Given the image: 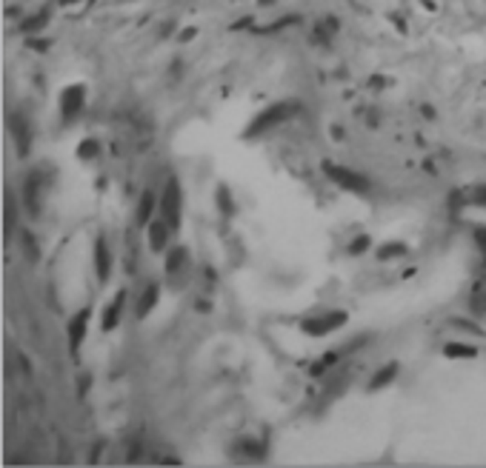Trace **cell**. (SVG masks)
<instances>
[{
	"instance_id": "obj_4",
	"label": "cell",
	"mask_w": 486,
	"mask_h": 468,
	"mask_svg": "<svg viewBox=\"0 0 486 468\" xmlns=\"http://www.w3.org/2000/svg\"><path fill=\"white\" fill-rule=\"evenodd\" d=\"M83 109H86V86L83 83L63 86L60 95H58V111H60L63 126H72L83 114Z\"/></svg>"
},
{
	"instance_id": "obj_5",
	"label": "cell",
	"mask_w": 486,
	"mask_h": 468,
	"mask_svg": "<svg viewBox=\"0 0 486 468\" xmlns=\"http://www.w3.org/2000/svg\"><path fill=\"white\" fill-rule=\"evenodd\" d=\"M349 314L346 312H323V314H312L306 320H300V332L306 337H327L338 329H343Z\"/></svg>"
},
{
	"instance_id": "obj_10",
	"label": "cell",
	"mask_w": 486,
	"mask_h": 468,
	"mask_svg": "<svg viewBox=\"0 0 486 468\" xmlns=\"http://www.w3.org/2000/svg\"><path fill=\"white\" fill-rule=\"evenodd\" d=\"M157 208H160V195L152 192V189H144L141 192V200H137V208H134V226L137 228H146L155 220Z\"/></svg>"
},
{
	"instance_id": "obj_17",
	"label": "cell",
	"mask_w": 486,
	"mask_h": 468,
	"mask_svg": "<svg viewBox=\"0 0 486 468\" xmlns=\"http://www.w3.org/2000/svg\"><path fill=\"white\" fill-rule=\"evenodd\" d=\"M49 17H52V12L49 9H40V15H32V17H26L20 23V32L23 35H40L43 29H46V23H49Z\"/></svg>"
},
{
	"instance_id": "obj_3",
	"label": "cell",
	"mask_w": 486,
	"mask_h": 468,
	"mask_svg": "<svg viewBox=\"0 0 486 468\" xmlns=\"http://www.w3.org/2000/svg\"><path fill=\"white\" fill-rule=\"evenodd\" d=\"M160 217H164L169 226H172V231H177L180 228V215H183V189H180V180L172 174V177H166V183H164V192H160Z\"/></svg>"
},
{
	"instance_id": "obj_13",
	"label": "cell",
	"mask_w": 486,
	"mask_h": 468,
	"mask_svg": "<svg viewBox=\"0 0 486 468\" xmlns=\"http://www.w3.org/2000/svg\"><path fill=\"white\" fill-rule=\"evenodd\" d=\"M123 306H126V289H121L118 294H114V297L106 303L103 317H101V329H103V332H114V329H118L121 314H123Z\"/></svg>"
},
{
	"instance_id": "obj_24",
	"label": "cell",
	"mask_w": 486,
	"mask_h": 468,
	"mask_svg": "<svg viewBox=\"0 0 486 468\" xmlns=\"http://www.w3.org/2000/svg\"><path fill=\"white\" fill-rule=\"evenodd\" d=\"M449 325H455V329H464V332H469V334H478V337H486V332L480 329L478 323L464 320V317H452V320H449Z\"/></svg>"
},
{
	"instance_id": "obj_9",
	"label": "cell",
	"mask_w": 486,
	"mask_h": 468,
	"mask_svg": "<svg viewBox=\"0 0 486 468\" xmlns=\"http://www.w3.org/2000/svg\"><path fill=\"white\" fill-rule=\"evenodd\" d=\"M169 237H172V226L164 220V217H155L149 226H146V246L152 254H160L169 249Z\"/></svg>"
},
{
	"instance_id": "obj_33",
	"label": "cell",
	"mask_w": 486,
	"mask_h": 468,
	"mask_svg": "<svg viewBox=\"0 0 486 468\" xmlns=\"http://www.w3.org/2000/svg\"><path fill=\"white\" fill-rule=\"evenodd\" d=\"M195 35H198V29H195V26H189V29H183V32H180V43H186V40H192Z\"/></svg>"
},
{
	"instance_id": "obj_19",
	"label": "cell",
	"mask_w": 486,
	"mask_h": 468,
	"mask_svg": "<svg viewBox=\"0 0 486 468\" xmlns=\"http://www.w3.org/2000/svg\"><path fill=\"white\" fill-rule=\"evenodd\" d=\"M444 357H449V360H475L478 348L467 345V343H446L444 345Z\"/></svg>"
},
{
	"instance_id": "obj_23",
	"label": "cell",
	"mask_w": 486,
	"mask_h": 468,
	"mask_svg": "<svg viewBox=\"0 0 486 468\" xmlns=\"http://www.w3.org/2000/svg\"><path fill=\"white\" fill-rule=\"evenodd\" d=\"M403 254H406V246L392 240V243H383V246L378 249V260H381V263H389V260H395V257H403Z\"/></svg>"
},
{
	"instance_id": "obj_35",
	"label": "cell",
	"mask_w": 486,
	"mask_h": 468,
	"mask_svg": "<svg viewBox=\"0 0 486 468\" xmlns=\"http://www.w3.org/2000/svg\"><path fill=\"white\" fill-rule=\"evenodd\" d=\"M332 137H338V140H340V137H343V129H340V126H332Z\"/></svg>"
},
{
	"instance_id": "obj_12",
	"label": "cell",
	"mask_w": 486,
	"mask_h": 468,
	"mask_svg": "<svg viewBox=\"0 0 486 468\" xmlns=\"http://www.w3.org/2000/svg\"><path fill=\"white\" fill-rule=\"evenodd\" d=\"M95 274H98L101 286H106L112 277V251H109V243L103 234H98V240H95Z\"/></svg>"
},
{
	"instance_id": "obj_34",
	"label": "cell",
	"mask_w": 486,
	"mask_h": 468,
	"mask_svg": "<svg viewBox=\"0 0 486 468\" xmlns=\"http://www.w3.org/2000/svg\"><path fill=\"white\" fill-rule=\"evenodd\" d=\"M60 6H75V3H83V0H58Z\"/></svg>"
},
{
	"instance_id": "obj_18",
	"label": "cell",
	"mask_w": 486,
	"mask_h": 468,
	"mask_svg": "<svg viewBox=\"0 0 486 468\" xmlns=\"http://www.w3.org/2000/svg\"><path fill=\"white\" fill-rule=\"evenodd\" d=\"M15 226H17V203H15L12 189H6V197H3V231H6V237H12Z\"/></svg>"
},
{
	"instance_id": "obj_27",
	"label": "cell",
	"mask_w": 486,
	"mask_h": 468,
	"mask_svg": "<svg viewBox=\"0 0 486 468\" xmlns=\"http://www.w3.org/2000/svg\"><path fill=\"white\" fill-rule=\"evenodd\" d=\"M366 249H369V237H366V234H361V237H355V240L349 243V249H346V251L355 257V254H363Z\"/></svg>"
},
{
	"instance_id": "obj_30",
	"label": "cell",
	"mask_w": 486,
	"mask_h": 468,
	"mask_svg": "<svg viewBox=\"0 0 486 468\" xmlns=\"http://www.w3.org/2000/svg\"><path fill=\"white\" fill-rule=\"evenodd\" d=\"M26 43H29V49H35V52H46V49H49V40H35V37H29Z\"/></svg>"
},
{
	"instance_id": "obj_28",
	"label": "cell",
	"mask_w": 486,
	"mask_h": 468,
	"mask_svg": "<svg viewBox=\"0 0 486 468\" xmlns=\"http://www.w3.org/2000/svg\"><path fill=\"white\" fill-rule=\"evenodd\" d=\"M469 306H472L475 314H486V294L483 291H475L472 300H469Z\"/></svg>"
},
{
	"instance_id": "obj_20",
	"label": "cell",
	"mask_w": 486,
	"mask_h": 468,
	"mask_svg": "<svg viewBox=\"0 0 486 468\" xmlns=\"http://www.w3.org/2000/svg\"><path fill=\"white\" fill-rule=\"evenodd\" d=\"M215 203L220 208V215L229 220V217H235V200H232V192H229V186H218L215 189Z\"/></svg>"
},
{
	"instance_id": "obj_6",
	"label": "cell",
	"mask_w": 486,
	"mask_h": 468,
	"mask_svg": "<svg viewBox=\"0 0 486 468\" xmlns=\"http://www.w3.org/2000/svg\"><path fill=\"white\" fill-rule=\"evenodd\" d=\"M166 280L172 289H183L186 277L192 271V257H189V249L186 246H175V249H166Z\"/></svg>"
},
{
	"instance_id": "obj_15",
	"label": "cell",
	"mask_w": 486,
	"mask_h": 468,
	"mask_svg": "<svg viewBox=\"0 0 486 468\" xmlns=\"http://www.w3.org/2000/svg\"><path fill=\"white\" fill-rule=\"evenodd\" d=\"M398 371H401V363L398 360H392V363H386L383 368H378L375 374H372V380H369V386H366V391H381V388H386L392 380L398 377Z\"/></svg>"
},
{
	"instance_id": "obj_2",
	"label": "cell",
	"mask_w": 486,
	"mask_h": 468,
	"mask_svg": "<svg viewBox=\"0 0 486 468\" xmlns=\"http://www.w3.org/2000/svg\"><path fill=\"white\" fill-rule=\"evenodd\" d=\"M323 174H327L335 186H340V189L346 192H355V195H366L369 189H372V183H369V177H363L361 172L349 169V166H340V163H332V160H323L320 163Z\"/></svg>"
},
{
	"instance_id": "obj_11",
	"label": "cell",
	"mask_w": 486,
	"mask_h": 468,
	"mask_svg": "<svg viewBox=\"0 0 486 468\" xmlns=\"http://www.w3.org/2000/svg\"><path fill=\"white\" fill-rule=\"evenodd\" d=\"M40 195H43V180H40V172H32L23 183V206H26L29 217H37L40 215Z\"/></svg>"
},
{
	"instance_id": "obj_22",
	"label": "cell",
	"mask_w": 486,
	"mask_h": 468,
	"mask_svg": "<svg viewBox=\"0 0 486 468\" xmlns=\"http://www.w3.org/2000/svg\"><path fill=\"white\" fill-rule=\"evenodd\" d=\"M101 157V143L95 137H86V140H80L78 143V160H83V163H92V160H98Z\"/></svg>"
},
{
	"instance_id": "obj_26",
	"label": "cell",
	"mask_w": 486,
	"mask_h": 468,
	"mask_svg": "<svg viewBox=\"0 0 486 468\" xmlns=\"http://www.w3.org/2000/svg\"><path fill=\"white\" fill-rule=\"evenodd\" d=\"M295 23H300V17L297 15H292V17H281L277 23H272V26H266V29H261V32H277V29H286V26H295Z\"/></svg>"
},
{
	"instance_id": "obj_1",
	"label": "cell",
	"mask_w": 486,
	"mask_h": 468,
	"mask_svg": "<svg viewBox=\"0 0 486 468\" xmlns=\"http://www.w3.org/2000/svg\"><path fill=\"white\" fill-rule=\"evenodd\" d=\"M300 111V103L297 100H277L272 106H266L261 114H254L252 117V123L243 129V137L246 140H254V137H261L277 126H284L286 120H292V117Z\"/></svg>"
},
{
	"instance_id": "obj_29",
	"label": "cell",
	"mask_w": 486,
	"mask_h": 468,
	"mask_svg": "<svg viewBox=\"0 0 486 468\" xmlns=\"http://www.w3.org/2000/svg\"><path fill=\"white\" fill-rule=\"evenodd\" d=\"M475 243H478V249H480V251H486V226L475 228Z\"/></svg>"
},
{
	"instance_id": "obj_14",
	"label": "cell",
	"mask_w": 486,
	"mask_h": 468,
	"mask_svg": "<svg viewBox=\"0 0 486 468\" xmlns=\"http://www.w3.org/2000/svg\"><path fill=\"white\" fill-rule=\"evenodd\" d=\"M157 300H160V283H152L144 289V294L137 297V303H134V317L137 320H146L149 314H152V309L157 306Z\"/></svg>"
},
{
	"instance_id": "obj_16",
	"label": "cell",
	"mask_w": 486,
	"mask_h": 468,
	"mask_svg": "<svg viewBox=\"0 0 486 468\" xmlns=\"http://www.w3.org/2000/svg\"><path fill=\"white\" fill-rule=\"evenodd\" d=\"M238 451H241L243 460H263L266 457V442L243 437V440H238Z\"/></svg>"
},
{
	"instance_id": "obj_31",
	"label": "cell",
	"mask_w": 486,
	"mask_h": 468,
	"mask_svg": "<svg viewBox=\"0 0 486 468\" xmlns=\"http://www.w3.org/2000/svg\"><path fill=\"white\" fill-rule=\"evenodd\" d=\"M338 360H340V354H338V351H327V354H323V360H320V363L327 366V368H332Z\"/></svg>"
},
{
	"instance_id": "obj_21",
	"label": "cell",
	"mask_w": 486,
	"mask_h": 468,
	"mask_svg": "<svg viewBox=\"0 0 486 468\" xmlns=\"http://www.w3.org/2000/svg\"><path fill=\"white\" fill-rule=\"evenodd\" d=\"M20 246H23V254H26L29 263H37V260H40V246H37V240H35L32 231H26V228L20 231Z\"/></svg>"
},
{
	"instance_id": "obj_8",
	"label": "cell",
	"mask_w": 486,
	"mask_h": 468,
	"mask_svg": "<svg viewBox=\"0 0 486 468\" xmlns=\"http://www.w3.org/2000/svg\"><path fill=\"white\" fill-rule=\"evenodd\" d=\"M89 320H92V309H80L78 314H72V320L66 323V337H69V354L78 357V351L86 340L89 332Z\"/></svg>"
},
{
	"instance_id": "obj_32",
	"label": "cell",
	"mask_w": 486,
	"mask_h": 468,
	"mask_svg": "<svg viewBox=\"0 0 486 468\" xmlns=\"http://www.w3.org/2000/svg\"><path fill=\"white\" fill-rule=\"evenodd\" d=\"M103 446H106L103 440H98V442H95V449H92V454H89V462H98V454H101V449H103Z\"/></svg>"
},
{
	"instance_id": "obj_25",
	"label": "cell",
	"mask_w": 486,
	"mask_h": 468,
	"mask_svg": "<svg viewBox=\"0 0 486 468\" xmlns=\"http://www.w3.org/2000/svg\"><path fill=\"white\" fill-rule=\"evenodd\" d=\"M467 203L486 208V186H475V189H469V195H467Z\"/></svg>"
},
{
	"instance_id": "obj_7",
	"label": "cell",
	"mask_w": 486,
	"mask_h": 468,
	"mask_svg": "<svg viewBox=\"0 0 486 468\" xmlns=\"http://www.w3.org/2000/svg\"><path fill=\"white\" fill-rule=\"evenodd\" d=\"M9 132L15 137V149H17V157L26 160L29 152H32V143H35V126L32 120L23 111H12L9 114Z\"/></svg>"
}]
</instances>
